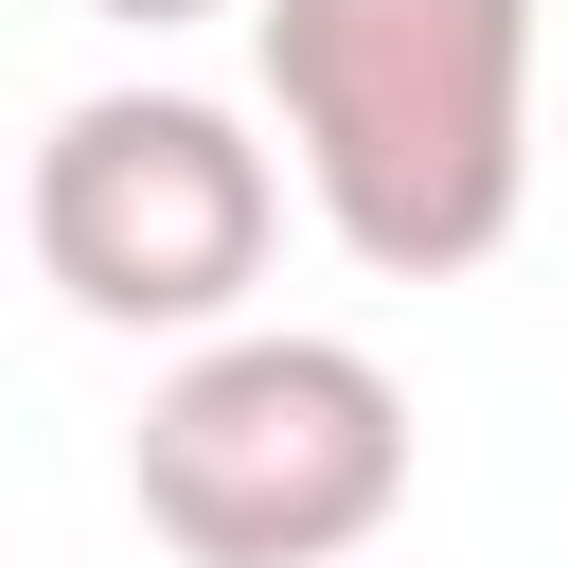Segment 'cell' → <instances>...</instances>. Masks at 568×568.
I'll return each instance as SVG.
<instances>
[{"label":"cell","mask_w":568,"mask_h":568,"mask_svg":"<svg viewBox=\"0 0 568 568\" xmlns=\"http://www.w3.org/2000/svg\"><path fill=\"white\" fill-rule=\"evenodd\" d=\"M302 195L355 266L444 284L532 195V0H248Z\"/></svg>","instance_id":"6da1fadb"},{"label":"cell","mask_w":568,"mask_h":568,"mask_svg":"<svg viewBox=\"0 0 568 568\" xmlns=\"http://www.w3.org/2000/svg\"><path fill=\"white\" fill-rule=\"evenodd\" d=\"M89 18H142V36H160V18H213V0H89Z\"/></svg>","instance_id":"277c9868"},{"label":"cell","mask_w":568,"mask_h":568,"mask_svg":"<svg viewBox=\"0 0 568 568\" xmlns=\"http://www.w3.org/2000/svg\"><path fill=\"white\" fill-rule=\"evenodd\" d=\"M124 479H142V532L178 568H337L408 515V390L355 337L231 320L142 390Z\"/></svg>","instance_id":"7a4b0ae2"},{"label":"cell","mask_w":568,"mask_h":568,"mask_svg":"<svg viewBox=\"0 0 568 568\" xmlns=\"http://www.w3.org/2000/svg\"><path fill=\"white\" fill-rule=\"evenodd\" d=\"M266 231H284V178L195 89H89L36 142V266L106 337H231V302L266 284Z\"/></svg>","instance_id":"3957f363"}]
</instances>
